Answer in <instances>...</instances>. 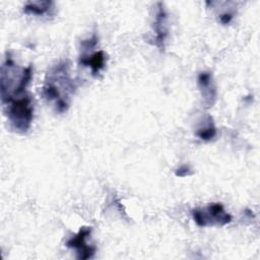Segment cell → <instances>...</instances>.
Returning <instances> with one entry per match:
<instances>
[{
  "label": "cell",
  "mask_w": 260,
  "mask_h": 260,
  "mask_svg": "<svg viewBox=\"0 0 260 260\" xmlns=\"http://www.w3.org/2000/svg\"><path fill=\"white\" fill-rule=\"evenodd\" d=\"M76 83L71 77L70 63L60 60L50 67L43 85V96L58 114L68 111Z\"/></svg>",
  "instance_id": "1"
},
{
  "label": "cell",
  "mask_w": 260,
  "mask_h": 260,
  "mask_svg": "<svg viewBox=\"0 0 260 260\" xmlns=\"http://www.w3.org/2000/svg\"><path fill=\"white\" fill-rule=\"evenodd\" d=\"M3 105L6 109L5 113L11 129L20 134L27 132L34 119L31 98L27 93H24L23 95L9 100Z\"/></svg>",
  "instance_id": "2"
},
{
  "label": "cell",
  "mask_w": 260,
  "mask_h": 260,
  "mask_svg": "<svg viewBox=\"0 0 260 260\" xmlns=\"http://www.w3.org/2000/svg\"><path fill=\"white\" fill-rule=\"evenodd\" d=\"M192 218L198 226L206 228L213 225H225L233 219L220 203H210L203 208L192 210Z\"/></svg>",
  "instance_id": "3"
},
{
  "label": "cell",
  "mask_w": 260,
  "mask_h": 260,
  "mask_svg": "<svg viewBox=\"0 0 260 260\" xmlns=\"http://www.w3.org/2000/svg\"><path fill=\"white\" fill-rule=\"evenodd\" d=\"M169 37V24L168 13L164 6V3L157 2L155 7V14L153 19V45L159 50L166 48L167 39Z\"/></svg>",
  "instance_id": "4"
},
{
  "label": "cell",
  "mask_w": 260,
  "mask_h": 260,
  "mask_svg": "<svg viewBox=\"0 0 260 260\" xmlns=\"http://www.w3.org/2000/svg\"><path fill=\"white\" fill-rule=\"evenodd\" d=\"M90 226H82L79 229L77 234H75L66 242L67 247L75 249L78 259H90L96 251V248L93 245H88L86 243V239L90 236Z\"/></svg>",
  "instance_id": "5"
},
{
  "label": "cell",
  "mask_w": 260,
  "mask_h": 260,
  "mask_svg": "<svg viewBox=\"0 0 260 260\" xmlns=\"http://www.w3.org/2000/svg\"><path fill=\"white\" fill-rule=\"evenodd\" d=\"M197 83L204 99V104L207 108L212 107L216 100V86L212 74L209 71L200 72L197 77Z\"/></svg>",
  "instance_id": "6"
},
{
  "label": "cell",
  "mask_w": 260,
  "mask_h": 260,
  "mask_svg": "<svg viewBox=\"0 0 260 260\" xmlns=\"http://www.w3.org/2000/svg\"><path fill=\"white\" fill-rule=\"evenodd\" d=\"M106 54L104 51L100 50L91 54H81L79 63L83 66L90 68L93 75H98L106 65Z\"/></svg>",
  "instance_id": "7"
},
{
  "label": "cell",
  "mask_w": 260,
  "mask_h": 260,
  "mask_svg": "<svg viewBox=\"0 0 260 260\" xmlns=\"http://www.w3.org/2000/svg\"><path fill=\"white\" fill-rule=\"evenodd\" d=\"M54 9L53 1H35L28 2L23 6V12L29 15L43 16L50 14Z\"/></svg>",
  "instance_id": "8"
},
{
  "label": "cell",
  "mask_w": 260,
  "mask_h": 260,
  "mask_svg": "<svg viewBox=\"0 0 260 260\" xmlns=\"http://www.w3.org/2000/svg\"><path fill=\"white\" fill-rule=\"evenodd\" d=\"M217 130L214 125V122L210 116H207L206 120L201 123V125L197 128L196 135L203 141H210L216 136Z\"/></svg>",
  "instance_id": "9"
},
{
  "label": "cell",
  "mask_w": 260,
  "mask_h": 260,
  "mask_svg": "<svg viewBox=\"0 0 260 260\" xmlns=\"http://www.w3.org/2000/svg\"><path fill=\"white\" fill-rule=\"evenodd\" d=\"M176 176L177 177H180V178H184V177H187V176H190L192 175V170L189 166L187 165H183L181 167H179L176 172H175Z\"/></svg>",
  "instance_id": "10"
},
{
  "label": "cell",
  "mask_w": 260,
  "mask_h": 260,
  "mask_svg": "<svg viewBox=\"0 0 260 260\" xmlns=\"http://www.w3.org/2000/svg\"><path fill=\"white\" fill-rule=\"evenodd\" d=\"M233 17H234V14L232 12L225 11V12L219 14V22L221 24H229L232 21Z\"/></svg>",
  "instance_id": "11"
}]
</instances>
